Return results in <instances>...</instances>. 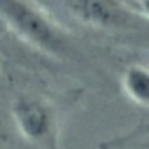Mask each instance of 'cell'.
Wrapping results in <instances>:
<instances>
[{"instance_id": "cell-1", "label": "cell", "mask_w": 149, "mask_h": 149, "mask_svg": "<svg viewBox=\"0 0 149 149\" xmlns=\"http://www.w3.org/2000/svg\"><path fill=\"white\" fill-rule=\"evenodd\" d=\"M0 18L18 37L46 54L61 58L70 53L67 33L26 0H0Z\"/></svg>"}, {"instance_id": "cell-2", "label": "cell", "mask_w": 149, "mask_h": 149, "mask_svg": "<svg viewBox=\"0 0 149 149\" xmlns=\"http://www.w3.org/2000/svg\"><path fill=\"white\" fill-rule=\"evenodd\" d=\"M16 132L32 149H60V112L42 97L21 93L11 105Z\"/></svg>"}, {"instance_id": "cell-3", "label": "cell", "mask_w": 149, "mask_h": 149, "mask_svg": "<svg viewBox=\"0 0 149 149\" xmlns=\"http://www.w3.org/2000/svg\"><path fill=\"white\" fill-rule=\"evenodd\" d=\"M76 14L88 25L114 28L128 25V11L119 0H74Z\"/></svg>"}, {"instance_id": "cell-4", "label": "cell", "mask_w": 149, "mask_h": 149, "mask_svg": "<svg viewBox=\"0 0 149 149\" xmlns=\"http://www.w3.org/2000/svg\"><path fill=\"white\" fill-rule=\"evenodd\" d=\"M126 97L142 107H149V68L142 65H128L121 76Z\"/></svg>"}, {"instance_id": "cell-5", "label": "cell", "mask_w": 149, "mask_h": 149, "mask_svg": "<svg viewBox=\"0 0 149 149\" xmlns=\"http://www.w3.org/2000/svg\"><path fill=\"white\" fill-rule=\"evenodd\" d=\"M133 9H139V13L149 19V0H135V2L132 4Z\"/></svg>"}]
</instances>
